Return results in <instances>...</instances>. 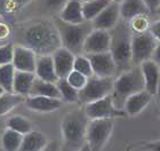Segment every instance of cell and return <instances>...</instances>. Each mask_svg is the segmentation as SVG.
<instances>
[{
    "instance_id": "6da1fadb",
    "label": "cell",
    "mask_w": 160,
    "mask_h": 151,
    "mask_svg": "<svg viewBox=\"0 0 160 151\" xmlns=\"http://www.w3.org/2000/svg\"><path fill=\"white\" fill-rule=\"evenodd\" d=\"M23 46L31 48L38 56L52 55L62 47L60 33L55 23L37 21L25 28L22 34Z\"/></svg>"
},
{
    "instance_id": "7a4b0ae2",
    "label": "cell",
    "mask_w": 160,
    "mask_h": 151,
    "mask_svg": "<svg viewBox=\"0 0 160 151\" xmlns=\"http://www.w3.org/2000/svg\"><path fill=\"white\" fill-rule=\"evenodd\" d=\"M85 110H74L65 114L62 120L63 144L62 151H78L87 143V128L89 124Z\"/></svg>"
},
{
    "instance_id": "3957f363",
    "label": "cell",
    "mask_w": 160,
    "mask_h": 151,
    "mask_svg": "<svg viewBox=\"0 0 160 151\" xmlns=\"http://www.w3.org/2000/svg\"><path fill=\"white\" fill-rule=\"evenodd\" d=\"M144 89H145V83L141 65H135L134 68L123 71L114 80L113 92L111 94L114 105L118 109L125 110V103L127 98Z\"/></svg>"
},
{
    "instance_id": "277c9868",
    "label": "cell",
    "mask_w": 160,
    "mask_h": 151,
    "mask_svg": "<svg viewBox=\"0 0 160 151\" xmlns=\"http://www.w3.org/2000/svg\"><path fill=\"white\" fill-rule=\"evenodd\" d=\"M123 21V20H122ZM113 33H111V48L110 53L117 64L118 71L122 72L130 69L133 64V52H132V39L133 33L130 27L123 21L114 27Z\"/></svg>"
},
{
    "instance_id": "5b68a950",
    "label": "cell",
    "mask_w": 160,
    "mask_h": 151,
    "mask_svg": "<svg viewBox=\"0 0 160 151\" xmlns=\"http://www.w3.org/2000/svg\"><path fill=\"white\" fill-rule=\"evenodd\" d=\"M88 22V21H86ZM83 22L81 24H72L64 22L61 18L55 22L58 33H60L62 47L67 48L77 56L83 53V45L87 36L93 30V25Z\"/></svg>"
},
{
    "instance_id": "8992f818",
    "label": "cell",
    "mask_w": 160,
    "mask_h": 151,
    "mask_svg": "<svg viewBox=\"0 0 160 151\" xmlns=\"http://www.w3.org/2000/svg\"><path fill=\"white\" fill-rule=\"evenodd\" d=\"M113 86V77H98L94 74L88 78L86 85L79 91V102L88 104L105 98L112 94Z\"/></svg>"
},
{
    "instance_id": "52a82bcc",
    "label": "cell",
    "mask_w": 160,
    "mask_h": 151,
    "mask_svg": "<svg viewBox=\"0 0 160 151\" xmlns=\"http://www.w3.org/2000/svg\"><path fill=\"white\" fill-rule=\"evenodd\" d=\"M113 129V118L89 120L87 128V143L93 151H102Z\"/></svg>"
},
{
    "instance_id": "ba28073f",
    "label": "cell",
    "mask_w": 160,
    "mask_h": 151,
    "mask_svg": "<svg viewBox=\"0 0 160 151\" xmlns=\"http://www.w3.org/2000/svg\"><path fill=\"white\" fill-rule=\"evenodd\" d=\"M157 46L158 40L151 34L150 31L134 33L132 39L133 63L135 65H140L144 61L151 60Z\"/></svg>"
},
{
    "instance_id": "9c48e42d",
    "label": "cell",
    "mask_w": 160,
    "mask_h": 151,
    "mask_svg": "<svg viewBox=\"0 0 160 151\" xmlns=\"http://www.w3.org/2000/svg\"><path fill=\"white\" fill-rule=\"evenodd\" d=\"M83 110L90 120L92 119H102V118L122 117L126 114V111L118 109L114 105L113 98L111 94L103 98L94 101L92 103L86 104Z\"/></svg>"
},
{
    "instance_id": "30bf717a",
    "label": "cell",
    "mask_w": 160,
    "mask_h": 151,
    "mask_svg": "<svg viewBox=\"0 0 160 151\" xmlns=\"http://www.w3.org/2000/svg\"><path fill=\"white\" fill-rule=\"evenodd\" d=\"M111 48V33L110 31L93 29L87 36L83 53L85 54H98L110 52Z\"/></svg>"
},
{
    "instance_id": "8fae6325",
    "label": "cell",
    "mask_w": 160,
    "mask_h": 151,
    "mask_svg": "<svg viewBox=\"0 0 160 151\" xmlns=\"http://www.w3.org/2000/svg\"><path fill=\"white\" fill-rule=\"evenodd\" d=\"M89 58L94 74L98 77H113L118 71L117 64L110 52L98 54H86Z\"/></svg>"
},
{
    "instance_id": "7c38bea8",
    "label": "cell",
    "mask_w": 160,
    "mask_h": 151,
    "mask_svg": "<svg viewBox=\"0 0 160 151\" xmlns=\"http://www.w3.org/2000/svg\"><path fill=\"white\" fill-rule=\"evenodd\" d=\"M38 55L31 48L17 45L14 46V58L13 64L17 71L25 72H36Z\"/></svg>"
},
{
    "instance_id": "4fadbf2b",
    "label": "cell",
    "mask_w": 160,
    "mask_h": 151,
    "mask_svg": "<svg viewBox=\"0 0 160 151\" xmlns=\"http://www.w3.org/2000/svg\"><path fill=\"white\" fill-rule=\"evenodd\" d=\"M120 6L118 3H112L109 6L101 12L93 21L92 25L94 29L100 30H112L114 27H117L120 20Z\"/></svg>"
},
{
    "instance_id": "5bb4252c",
    "label": "cell",
    "mask_w": 160,
    "mask_h": 151,
    "mask_svg": "<svg viewBox=\"0 0 160 151\" xmlns=\"http://www.w3.org/2000/svg\"><path fill=\"white\" fill-rule=\"evenodd\" d=\"M54 60L55 70L58 78H67L73 71V64L76 60V55L72 52L64 47H61L52 54Z\"/></svg>"
},
{
    "instance_id": "9a60e30c",
    "label": "cell",
    "mask_w": 160,
    "mask_h": 151,
    "mask_svg": "<svg viewBox=\"0 0 160 151\" xmlns=\"http://www.w3.org/2000/svg\"><path fill=\"white\" fill-rule=\"evenodd\" d=\"M140 65L144 76L145 91L151 95H157L160 80V65H158L153 60L144 61Z\"/></svg>"
},
{
    "instance_id": "2e32d148",
    "label": "cell",
    "mask_w": 160,
    "mask_h": 151,
    "mask_svg": "<svg viewBox=\"0 0 160 151\" xmlns=\"http://www.w3.org/2000/svg\"><path fill=\"white\" fill-rule=\"evenodd\" d=\"M36 76L39 79H42L45 81L49 83H55L60 79L55 70L54 65V60L52 55H42L38 56L37 58V65H36Z\"/></svg>"
},
{
    "instance_id": "e0dca14e",
    "label": "cell",
    "mask_w": 160,
    "mask_h": 151,
    "mask_svg": "<svg viewBox=\"0 0 160 151\" xmlns=\"http://www.w3.org/2000/svg\"><path fill=\"white\" fill-rule=\"evenodd\" d=\"M24 103L29 109L38 112H52L62 107L61 98H47V96H29Z\"/></svg>"
},
{
    "instance_id": "ac0fdd59",
    "label": "cell",
    "mask_w": 160,
    "mask_h": 151,
    "mask_svg": "<svg viewBox=\"0 0 160 151\" xmlns=\"http://www.w3.org/2000/svg\"><path fill=\"white\" fill-rule=\"evenodd\" d=\"M60 18L64 22L72 24H81L86 22L83 16L82 3L80 0H68L61 9Z\"/></svg>"
},
{
    "instance_id": "d6986e66",
    "label": "cell",
    "mask_w": 160,
    "mask_h": 151,
    "mask_svg": "<svg viewBox=\"0 0 160 151\" xmlns=\"http://www.w3.org/2000/svg\"><path fill=\"white\" fill-rule=\"evenodd\" d=\"M120 16L123 21H130L141 15H148L149 8L144 3L143 0H122L119 3Z\"/></svg>"
},
{
    "instance_id": "ffe728a7",
    "label": "cell",
    "mask_w": 160,
    "mask_h": 151,
    "mask_svg": "<svg viewBox=\"0 0 160 151\" xmlns=\"http://www.w3.org/2000/svg\"><path fill=\"white\" fill-rule=\"evenodd\" d=\"M151 98H152V95L145 89L142 92H138L136 94H133L132 96L127 98L126 103H125L126 113L130 114V116L138 114L149 105V103L151 102Z\"/></svg>"
},
{
    "instance_id": "44dd1931",
    "label": "cell",
    "mask_w": 160,
    "mask_h": 151,
    "mask_svg": "<svg viewBox=\"0 0 160 151\" xmlns=\"http://www.w3.org/2000/svg\"><path fill=\"white\" fill-rule=\"evenodd\" d=\"M36 78H37V76L34 72H25V71L16 70L15 77H14V93L22 95L24 98L30 95L31 88H32V85H33Z\"/></svg>"
},
{
    "instance_id": "7402d4cb",
    "label": "cell",
    "mask_w": 160,
    "mask_h": 151,
    "mask_svg": "<svg viewBox=\"0 0 160 151\" xmlns=\"http://www.w3.org/2000/svg\"><path fill=\"white\" fill-rule=\"evenodd\" d=\"M47 144H48L47 138L42 133L31 131L30 133L24 135L18 151H42Z\"/></svg>"
},
{
    "instance_id": "603a6c76",
    "label": "cell",
    "mask_w": 160,
    "mask_h": 151,
    "mask_svg": "<svg viewBox=\"0 0 160 151\" xmlns=\"http://www.w3.org/2000/svg\"><path fill=\"white\" fill-rule=\"evenodd\" d=\"M30 96H47V98H61V93L55 83H49V81L36 78L31 88Z\"/></svg>"
},
{
    "instance_id": "cb8c5ba5",
    "label": "cell",
    "mask_w": 160,
    "mask_h": 151,
    "mask_svg": "<svg viewBox=\"0 0 160 151\" xmlns=\"http://www.w3.org/2000/svg\"><path fill=\"white\" fill-rule=\"evenodd\" d=\"M111 3H112L111 0H87V1L82 3L85 20L88 21V22H92Z\"/></svg>"
},
{
    "instance_id": "d4e9b609",
    "label": "cell",
    "mask_w": 160,
    "mask_h": 151,
    "mask_svg": "<svg viewBox=\"0 0 160 151\" xmlns=\"http://www.w3.org/2000/svg\"><path fill=\"white\" fill-rule=\"evenodd\" d=\"M24 135L18 133V132L7 128L3 132L2 138H1V143H2V148L5 151H18L20 147L22 144Z\"/></svg>"
},
{
    "instance_id": "484cf974",
    "label": "cell",
    "mask_w": 160,
    "mask_h": 151,
    "mask_svg": "<svg viewBox=\"0 0 160 151\" xmlns=\"http://www.w3.org/2000/svg\"><path fill=\"white\" fill-rule=\"evenodd\" d=\"M25 101V98L16 93H8L5 92L2 95H0V116L8 113L14 108H16L18 104Z\"/></svg>"
},
{
    "instance_id": "4316f807",
    "label": "cell",
    "mask_w": 160,
    "mask_h": 151,
    "mask_svg": "<svg viewBox=\"0 0 160 151\" xmlns=\"http://www.w3.org/2000/svg\"><path fill=\"white\" fill-rule=\"evenodd\" d=\"M56 85L60 89L61 98L63 101L69 102V103H73V102L79 101V91L68 81L67 78H60L57 80Z\"/></svg>"
},
{
    "instance_id": "83f0119b",
    "label": "cell",
    "mask_w": 160,
    "mask_h": 151,
    "mask_svg": "<svg viewBox=\"0 0 160 151\" xmlns=\"http://www.w3.org/2000/svg\"><path fill=\"white\" fill-rule=\"evenodd\" d=\"M16 69L13 63L0 65V86L3 88L5 92L14 93V77H15Z\"/></svg>"
},
{
    "instance_id": "f1b7e54d",
    "label": "cell",
    "mask_w": 160,
    "mask_h": 151,
    "mask_svg": "<svg viewBox=\"0 0 160 151\" xmlns=\"http://www.w3.org/2000/svg\"><path fill=\"white\" fill-rule=\"evenodd\" d=\"M7 128L14 129V131L18 132L21 134H28L32 131V124L30 123L29 119L22 116H13V117L8 118L6 123Z\"/></svg>"
},
{
    "instance_id": "f546056e",
    "label": "cell",
    "mask_w": 160,
    "mask_h": 151,
    "mask_svg": "<svg viewBox=\"0 0 160 151\" xmlns=\"http://www.w3.org/2000/svg\"><path fill=\"white\" fill-rule=\"evenodd\" d=\"M73 70L85 74L88 78L94 76V71H93V68H92V64H90L89 58L87 57V55H82V54L76 56V60H74V64H73Z\"/></svg>"
},
{
    "instance_id": "4dcf8cb0",
    "label": "cell",
    "mask_w": 160,
    "mask_h": 151,
    "mask_svg": "<svg viewBox=\"0 0 160 151\" xmlns=\"http://www.w3.org/2000/svg\"><path fill=\"white\" fill-rule=\"evenodd\" d=\"M149 28H150V24H149L147 15H141V16H137L130 21V29L132 31L134 30L135 33L147 32L149 31Z\"/></svg>"
},
{
    "instance_id": "1f68e13d",
    "label": "cell",
    "mask_w": 160,
    "mask_h": 151,
    "mask_svg": "<svg viewBox=\"0 0 160 151\" xmlns=\"http://www.w3.org/2000/svg\"><path fill=\"white\" fill-rule=\"evenodd\" d=\"M14 58V45L7 43L3 46H0V65L13 63Z\"/></svg>"
},
{
    "instance_id": "d6a6232c",
    "label": "cell",
    "mask_w": 160,
    "mask_h": 151,
    "mask_svg": "<svg viewBox=\"0 0 160 151\" xmlns=\"http://www.w3.org/2000/svg\"><path fill=\"white\" fill-rule=\"evenodd\" d=\"M67 79L74 88H77L78 91H80V89L83 88V86L86 85L87 80H88V77H86L85 74L80 73L78 71L73 70L69 76H68Z\"/></svg>"
},
{
    "instance_id": "836d02e7",
    "label": "cell",
    "mask_w": 160,
    "mask_h": 151,
    "mask_svg": "<svg viewBox=\"0 0 160 151\" xmlns=\"http://www.w3.org/2000/svg\"><path fill=\"white\" fill-rule=\"evenodd\" d=\"M68 0H45L46 6L50 9H62Z\"/></svg>"
},
{
    "instance_id": "e575fe53",
    "label": "cell",
    "mask_w": 160,
    "mask_h": 151,
    "mask_svg": "<svg viewBox=\"0 0 160 151\" xmlns=\"http://www.w3.org/2000/svg\"><path fill=\"white\" fill-rule=\"evenodd\" d=\"M149 31L157 39L158 43H160V20L154 21L153 23H151L150 28H149Z\"/></svg>"
},
{
    "instance_id": "d590c367",
    "label": "cell",
    "mask_w": 160,
    "mask_h": 151,
    "mask_svg": "<svg viewBox=\"0 0 160 151\" xmlns=\"http://www.w3.org/2000/svg\"><path fill=\"white\" fill-rule=\"evenodd\" d=\"M149 10H158L160 7V0H143Z\"/></svg>"
},
{
    "instance_id": "8d00e7d4",
    "label": "cell",
    "mask_w": 160,
    "mask_h": 151,
    "mask_svg": "<svg viewBox=\"0 0 160 151\" xmlns=\"http://www.w3.org/2000/svg\"><path fill=\"white\" fill-rule=\"evenodd\" d=\"M42 151H62L61 150V147L58 145L56 141H52V142H48V144L45 147Z\"/></svg>"
},
{
    "instance_id": "74e56055",
    "label": "cell",
    "mask_w": 160,
    "mask_h": 151,
    "mask_svg": "<svg viewBox=\"0 0 160 151\" xmlns=\"http://www.w3.org/2000/svg\"><path fill=\"white\" fill-rule=\"evenodd\" d=\"M8 36H9V29H8L6 25L0 24V39L7 40V37H8Z\"/></svg>"
},
{
    "instance_id": "f35d334b",
    "label": "cell",
    "mask_w": 160,
    "mask_h": 151,
    "mask_svg": "<svg viewBox=\"0 0 160 151\" xmlns=\"http://www.w3.org/2000/svg\"><path fill=\"white\" fill-rule=\"evenodd\" d=\"M151 60H153L158 65H160V43H158V46L156 47V50H154Z\"/></svg>"
},
{
    "instance_id": "ab89813d",
    "label": "cell",
    "mask_w": 160,
    "mask_h": 151,
    "mask_svg": "<svg viewBox=\"0 0 160 151\" xmlns=\"http://www.w3.org/2000/svg\"><path fill=\"white\" fill-rule=\"evenodd\" d=\"M148 149L151 151H160V140L148 144Z\"/></svg>"
},
{
    "instance_id": "60d3db41",
    "label": "cell",
    "mask_w": 160,
    "mask_h": 151,
    "mask_svg": "<svg viewBox=\"0 0 160 151\" xmlns=\"http://www.w3.org/2000/svg\"><path fill=\"white\" fill-rule=\"evenodd\" d=\"M13 1L14 5H16V6H24V5H27L28 3H30L31 0H12Z\"/></svg>"
},
{
    "instance_id": "b9f144b4",
    "label": "cell",
    "mask_w": 160,
    "mask_h": 151,
    "mask_svg": "<svg viewBox=\"0 0 160 151\" xmlns=\"http://www.w3.org/2000/svg\"><path fill=\"white\" fill-rule=\"evenodd\" d=\"M78 151H93V150L90 149V147H89V145H88V143H86V144L83 145L82 148H80Z\"/></svg>"
},
{
    "instance_id": "7bdbcfd3",
    "label": "cell",
    "mask_w": 160,
    "mask_h": 151,
    "mask_svg": "<svg viewBox=\"0 0 160 151\" xmlns=\"http://www.w3.org/2000/svg\"><path fill=\"white\" fill-rule=\"evenodd\" d=\"M8 43V40H3V39H0V46H3V45H6Z\"/></svg>"
},
{
    "instance_id": "ee69618b",
    "label": "cell",
    "mask_w": 160,
    "mask_h": 151,
    "mask_svg": "<svg viewBox=\"0 0 160 151\" xmlns=\"http://www.w3.org/2000/svg\"><path fill=\"white\" fill-rule=\"evenodd\" d=\"M157 96L158 98L160 100V80H159V87H158V93H157Z\"/></svg>"
},
{
    "instance_id": "f6af8a7d",
    "label": "cell",
    "mask_w": 160,
    "mask_h": 151,
    "mask_svg": "<svg viewBox=\"0 0 160 151\" xmlns=\"http://www.w3.org/2000/svg\"><path fill=\"white\" fill-rule=\"evenodd\" d=\"M3 93H5V91H3V88L1 87V86H0V95H2Z\"/></svg>"
},
{
    "instance_id": "bcb514c9",
    "label": "cell",
    "mask_w": 160,
    "mask_h": 151,
    "mask_svg": "<svg viewBox=\"0 0 160 151\" xmlns=\"http://www.w3.org/2000/svg\"><path fill=\"white\" fill-rule=\"evenodd\" d=\"M111 1H113V3H120L122 0H111Z\"/></svg>"
},
{
    "instance_id": "7dc6e473",
    "label": "cell",
    "mask_w": 160,
    "mask_h": 151,
    "mask_svg": "<svg viewBox=\"0 0 160 151\" xmlns=\"http://www.w3.org/2000/svg\"><path fill=\"white\" fill-rule=\"evenodd\" d=\"M157 12H158V13H159V14H160V7H159V9H158V10H157Z\"/></svg>"
},
{
    "instance_id": "c3c4849f",
    "label": "cell",
    "mask_w": 160,
    "mask_h": 151,
    "mask_svg": "<svg viewBox=\"0 0 160 151\" xmlns=\"http://www.w3.org/2000/svg\"><path fill=\"white\" fill-rule=\"evenodd\" d=\"M142 151H151V150H149V149H148V150H142Z\"/></svg>"
}]
</instances>
